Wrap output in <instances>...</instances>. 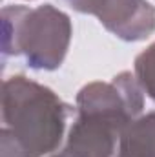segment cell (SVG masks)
Here are the masks:
<instances>
[{"label": "cell", "instance_id": "obj_1", "mask_svg": "<svg viewBox=\"0 0 155 157\" xmlns=\"http://www.w3.org/2000/svg\"><path fill=\"white\" fill-rule=\"evenodd\" d=\"M142 108V88L130 71L86 84L77 93V117L62 150L70 157H117L124 130Z\"/></svg>", "mask_w": 155, "mask_h": 157}, {"label": "cell", "instance_id": "obj_2", "mask_svg": "<svg viewBox=\"0 0 155 157\" xmlns=\"http://www.w3.org/2000/svg\"><path fill=\"white\" fill-rule=\"evenodd\" d=\"M70 113V106L47 86L24 75L4 80V128L26 157H44L55 152L62 143Z\"/></svg>", "mask_w": 155, "mask_h": 157}, {"label": "cell", "instance_id": "obj_3", "mask_svg": "<svg viewBox=\"0 0 155 157\" xmlns=\"http://www.w3.org/2000/svg\"><path fill=\"white\" fill-rule=\"evenodd\" d=\"M70 17L51 4L39 7L7 6L2 9L4 55H24L33 70L60 68L71 42Z\"/></svg>", "mask_w": 155, "mask_h": 157}, {"label": "cell", "instance_id": "obj_4", "mask_svg": "<svg viewBox=\"0 0 155 157\" xmlns=\"http://www.w3.org/2000/svg\"><path fill=\"white\" fill-rule=\"evenodd\" d=\"M78 13L93 15L119 39L139 42L155 31V7L148 0H66Z\"/></svg>", "mask_w": 155, "mask_h": 157}, {"label": "cell", "instance_id": "obj_5", "mask_svg": "<svg viewBox=\"0 0 155 157\" xmlns=\"http://www.w3.org/2000/svg\"><path fill=\"white\" fill-rule=\"evenodd\" d=\"M117 157H155V112L137 117L124 130Z\"/></svg>", "mask_w": 155, "mask_h": 157}, {"label": "cell", "instance_id": "obj_6", "mask_svg": "<svg viewBox=\"0 0 155 157\" xmlns=\"http://www.w3.org/2000/svg\"><path fill=\"white\" fill-rule=\"evenodd\" d=\"M135 77L142 91L155 101V42L135 59Z\"/></svg>", "mask_w": 155, "mask_h": 157}, {"label": "cell", "instance_id": "obj_7", "mask_svg": "<svg viewBox=\"0 0 155 157\" xmlns=\"http://www.w3.org/2000/svg\"><path fill=\"white\" fill-rule=\"evenodd\" d=\"M0 157H26L6 128L0 130Z\"/></svg>", "mask_w": 155, "mask_h": 157}]
</instances>
